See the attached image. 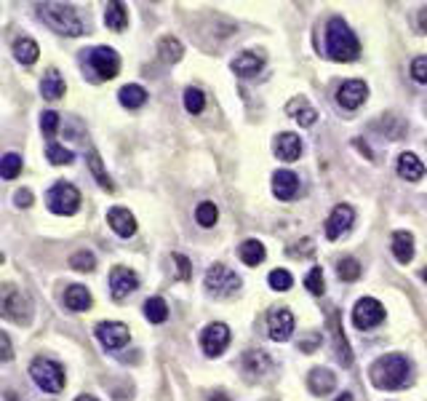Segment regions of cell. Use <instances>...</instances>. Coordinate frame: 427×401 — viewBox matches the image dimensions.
<instances>
[{
    "instance_id": "1",
    "label": "cell",
    "mask_w": 427,
    "mask_h": 401,
    "mask_svg": "<svg viewBox=\"0 0 427 401\" xmlns=\"http://www.w3.org/2000/svg\"><path fill=\"white\" fill-rule=\"evenodd\" d=\"M369 377L376 388L382 390H400L412 383V361L403 353H387L376 359L369 369Z\"/></svg>"
},
{
    "instance_id": "2",
    "label": "cell",
    "mask_w": 427,
    "mask_h": 401,
    "mask_svg": "<svg viewBox=\"0 0 427 401\" xmlns=\"http://www.w3.org/2000/svg\"><path fill=\"white\" fill-rule=\"evenodd\" d=\"M326 51L334 62H353L360 53V40L342 16H334L326 25Z\"/></svg>"
},
{
    "instance_id": "3",
    "label": "cell",
    "mask_w": 427,
    "mask_h": 401,
    "mask_svg": "<svg viewBox=\"0 0 427 401\" xmlns=\"http://www.w3.org/2000/svg\"><path fill=\"white\" fill-rule=\"evenodd\" d=\"M40 19L51 27L53 32H62L70 38H78L83 35V22H80L78 11L67 3H40L38 6Z\"/></svg>"
},
{
    "instance_id": "4",
    "label": "cell",
    "mask_w": 427,
    "mask_h": 401,
    "mask_svg": "<svg viewBox=\"0 0 427 401\" xmlns=\"http://www.w3.org/2000/svg\"><path fill=\"white\" fill-rule=\"evenodd\" d=\"M86 53V67L96 80H112L120 70V56L115 53V49H107V46H96Z\"/></svg>"
},
{
    "instance_id": "5",
    "label": "cell",
    "mask_w": 427,
    "mask_h": 401,
    "mask_svg": "<svg viewBox=\"0 0 427 401\" xmlns=\"http://www.w3.org/2000/svg\"><path fill=\"white\" fill-rule=\"evenodd\" d=\"M29 374L35 386L46 393H59L65 388V369L51 359H35L29 364Z\"/></svg>"
},
{
    "instance_id": "6",
    "label": "cell",
    "mask_w": 427,
    "mask_h": 401,
    "mask_svg": "<svg viewBox=\"0 0 427 401\" xmlns=\"http://www.w3.org/2000/svg\"><path fill=\"white\" fill-rule=\"evenodd\" d=\"M46 203H48V209H51L53 214L70 217V214H75L80 209L78 187L70 185V182H56V185L46 193Z\"/></svg>"
},
{
    "instance_id": "7",
    "label": "cell",
    "mask_w": 427,
    "mask_h": 401,
    "mask_svg": "<svg viewBox=\"0 0 427 401\" xmlns=\"http://www.w3.org/2000/svg\"><path fill=\"white\" fill-rule=\"evenodd\" d=\"M206 289L216 297H230V294H235L240 289V276L238 273H232L227 265L222 262H214L209 270H206Z\"/></svg>"
},
{
    "instance_id": "8",
    "label": "cell",
    "mask_w": 427,
    "mask_h": 401,
    "mask_svg": "<svg viewBox=\"0 0 427 401\" xmlns=\"http://www.w3.org/2000/svg\"><path fill=\"white\" fill-rule=\"evenodd\" d=\"M0 307H3V316L8 321H16V324H29V319H32V305H29V300H27L16 286H11V284L3 286Z\"/></svg>"
},
{
    "instance_id": "9",
    "label": "cell",
    "mask_w": 427,
    "mask_h": 401,
    "mask_svg": "<svg viewBox=\"0 0 427 401\" xmlns=\"http://www.w3.org/2000/svg\"><path fill=\"white\" fill-rule=\"evenodd\" d=\"M385 321V307L379 300H374V297H363L355 303L353 307V324L358 326V329H374V326H379Z\"/></svg>"
},
{
    "instance_id": "10",
    "label": "cell",
    "mask_w": 427,
    "mask_h": 401,
    "mask_svg": "<svg viewBox=\"0 0 427 401\" xmlns=\"http://www.w3.org/2000/svg\"><path fill=\"white\" fill-rule=\"evenodd\" d=\"M93 334H96V340L102 343L105 350H120L129 343V326L120 324V321H102V324H96Z\"/></svg>"
},
{
    "instance_id": "11",
    "label": "cell",
    "mask_w": 427,
    "mask_h": 401,
    "mask_svg": "<svg viewBox=\"0 0 427 401\" xmlns=\"http://www.w3.org/2000/svg\"><path fill=\"white\" fill-rule=\"evenodd\" d=\"M267 332H270V340L286 343L294 332L291 310H289V307H275V310H270V316H267Z\"/></svg>"
},
{
    "instance_id": "12",
    "label": "cell",
    "mask_w": 427,
    "mask_h": 401,
    "mask_svg": "<svg viewBox=\"0 0 427 401\" xmlns=\"http://www.w3.org/2000/svg\"><path fill=\"white\" fill-rule=\"evenodd\" d=\"M139 289V276L133 273L131 267H112L110 273V292H112V300H126L131 292Z\"/></svg>"
},
{
    "instance_id": "13",
    "label": "cell",
    "mask_w": 427,
    "mask_h": 401,
    "mask_svg": "<svg viewBox=\"0 0 427 401\" xmlns=\"http://www.w3.org/2000/svg\"><path fill=\"white\" fill-rule=\"evenodd\" d=\"M353 219H355L353 206H347V203L334 206V212L329 214V219H326V238H329V241L342 238L347 230L353 227Z\"/></svg>"
},
{
    "instance_id": "14",
    "label": "cell",
    "mask_w": 427,
    "mask_h": 401,
    "mask_svg": "<svg viewBox=\"0 0 427 401\" xmlns=\"http://www.w3.org/2000/svg\"><path fill=\"white\" fill-rule=\"evenodd\" d=\"M227 343H230V329H227V324H222V321L209 324V326L203 329V334H200V345L206 350V356H219L227 348Z\"/></svg>"
},
{
    "instance_id": "15",
    "label": "cell",
    "mask_w": 427,
    "mask_h": 401,
    "mask_svg": "<svg viewBox=\"0 0 427 401\" xmlns=\"http://www.w3.org/2000/svg\"><path fill=\"white\" fill-rule=\"evenodd\" d=\"M369 96V86L363 80H345L339 89H336V102L345 110H358Z\"/></svg>"
},
{
    "instance_id": "16",
    "label": "cell",
    "mask_w": 427,
    "mask_h": 401,
    "mask_svg": "<svg viewBox=\"0 0 427 401\" xmlns=\"http://www.w3.org/2000/svg\"><path fill=\"white\" fill-rule=\"evenodd\" d=\"M272 193L278 200H291L299 193V177L289 169H280L272 174Z\"/></svg>"
},
{
    "instance_id": "17",
    "label": "cell",
    "mask_w": 427,
    "mask_h": 401,
    "mask_svg": "<svg viewBox=\"0 0 427 401\" xmlns=\"http://www.w3.org/2000/svg\"><path fill=\"white\" fill-rule=\"evenodd\" d=\"M107 222H110V227L118 233L120 238H131L133 233H136V219H133V214L129 212V209H123V206L110 209V212H107Z\"/></svg>"
},
{
    "instance_id": "18",
    "label": "cell",
    "mask_w": 427,
    "mask_h": 401,
    "mask_svg": "<svg viewBox=\"0 0 427 401\" xmlns=\"http://www.w3.org/2000/svg\"><path fill=\"white\" fill-rule=\"evenodd\" d=\"M275 155L280 160H296L302 155V139H299V134H291V132H283L275 136Z\"/></svg>"
},
{
    "instance_id": "19",
    "label": "cell",
    "mask_w": 427,
    "mask_h": 401,
    "mask_svg": "<svg viewBox=\"0 0 427 401\" xmlns=\"http://www.w3.org/2000/svg\"><path fill=\"white\" fill-rule=\"evenodd\" d=\"M329 329H331V337H334V350H336V359L342 361V367H350L353 364V353H350V345H347L345 334H342V324L336 319V313H329Z\"/></svg>"
},
{
    "instance_id": "20",
    "label": "cell",
    "mask_w": 427,
    "mask_h": 401,
    "mask_svg": "<svg viewBox=\"0 0 427 401\" xmlns=\"http://www.w3.org/2000/svg\"><path fill=\"white\" fill-rule=\"evenodd\" d=\"M262 67H265V53L259 51H243L238 59L232 62V70H235V75H240V78H251Z\"/></svg>"
},
{
    "instance_id": "21",
    "label": "cell",
    "mask_w": 427,
    "mask_h": 401,
    "mask_svg": "<svg viewBox=\"0 0 427 401\" xmlns=\"http://www.w3.org/2000/svg\"><path fill=\"white\" fill-rule=\"evenodd\" d=\"M286 113H289L299 126H313V123L318 120L315 107H310V102H307L305 96H294L291 102L286 105Z\"/></svg>"
},
{
    "instance_id": "22",
    "label": "cell",
    "mask_w": 427,
    "mask_h": 401,
    "mask_svg": "<svg viewBox=\"0 0 427 401\" xmlns=\"http://www.w3.org/2000/svg\"><path fill=\"white\" fill-rule=\"evenodd\" d=\"M393 257L400 265H409L414 260V236L409 230H395L393 233Z\"/></svg>"
},
{
    "instance_id": "23",
    "label": "cell",
    "mask_w": 427,
    "mask_h": 401,
    "mask_svg": "<svg viewBox=\"0 0 427 401\" xmlns=\"http://www.w3.org/2000/svg\"><path fill=\"white\" fill-rule=\"evenodd\" d=\"M398 177L406 182H419L425 177V163L416 158L414 153H403L398 158Z\"/></svg>"
},
{
    "instance_id": "24",
    "label": "cell",
    "mask_w": 427,
    "mask_h": 401,
    "mask_svg": "<svg viewBox=\"0 0 427 401\" xmlns=\"http://www.w3.org/2000/svg\"><path fill=\"white\" fill-rule=\"evenodd\" d=\"M307 386L310 390L315 393V396H326V393H331L334 388H336V374L331 369H313L310 377H307Z\"/></svg>"
},
{
    "instance_id": "25",
    "label": "cell",
    "mask_w": 427,
    "mask_h": 401,
    "mask_svg": "<svg viewBox=\"0 0 427 401\" xmlns=\"http://www.w3.org/2000/svg\"><path fill=\"white\" fill-rule=\"evenodd\" d=\"M91 292L83 286V284H72V286H67L65 292V307L67 310H75V313H80V310H88L91 307Z\"/></svg>"
},
{
    "instance_id": "26",
    "label": "cell",
    "mask_w": 427,
    "mask_h": 401,
    "mask_svg": "<svg viewBox=\"0 0 427 401\" xmlns=\"http://www.w3.org/2000/svg\"><path fill=\"white\" fill-rule=\"evenodd\" d=\"M40 94H43L46 99H51V102L65 96V78L59 75L56 67H48V70H46V75L40 80Z\"/></svg>"
},
{
    "instance_id": "27",
    "label": "cell",
    "mask_w": 427,
    "mask_h": 401,
    "mask_svg": "<svg viewBox=\"0 0 427 401\" xmlns=\"http://www.w3.org/2000/svg\"><path fill=\"white\" fill-rule=\"evenodd\" d=\"M105 25L110 30H115V32H123L126 27H129V8L118 3V0H112V3H107L105 8Z\"/></svg>"
},
{
    "instance_id": "28",
    "label": "cell",
    "mask_w": 427,
    "mask_h": 401,
    "mask_svg": "<svg viewBox=\"0 0 427 401\" xmlns=\"http://www.w3.org/2000/svg\"><path fill=\"white\" fill-rule=\"evenodd\" d=\"M238 257L243 260V262H246V265L256 267L259 262H265V257H267L265 243H262V241H256V238L243 241V243L238 246Z\"/></svg>"
},
{
    "instance_id": "29",
    "label": "cell",
    "mask_w": 427,
    "mask_h": 401,
    "mask_svg": "<svg viewBox=\"0 0 427 401\" xmlns=\"http://www.w3.org/2000/svg\"><path fill=\"white\" fill-rule=\"evenodd\" d=\"M38 43L29 38H16L13 40V56L22 62V65H35L38 62Z\"/></svg>"
},
{
    "instance_id": "30",
    "label": "cell",
    "mask_w": 427,
    "mask_h": 401,
    "mask_svg": "<svg viewBox=\"0 0 427 401\" xmlns=\"http://www.w3.org/2000/svg\"><path fill=\"white\" fill-rule=\"evenodd\" d=\"M120 105L129 107V110H136V107H142L147 102V91L142 86H136V83H129V86H123L118 94Z\"/></svg>"
},
{
    "instance_id": "31",
    "label": "cell",
    "mask_w": 427,
    "mask_h": 401,
    "mask_svg": "<svg viewBox=\"0 0 427 401\" xmlns=\"http://www.w3.org/2000/svg\"><path fill=\"white\" fill-rule=\"evenodd\" d=\"M158 53L163 62H169V65H173V62H179L182 59V53H185V46L179 43V38H171V35H166V38H160L158 43Z\"/></svg>"
},
{
    "instance_id": "32",
    "label": "cell",
    "mask_w": 427,
    "mask_h": 401,
    "mask_svg": "<svg viewBox=\"0 0 427 401\" xmlns=\"http://www.w3.org/2000/svg\"><path fill=\"white\" fill-rule=\"evenodd\" d=\"M243 364H246V372L251 374H265L270 367H272V361L267 356L265 350H249L246 356H243Z\"/></svg>"
},
{
    "instance_id": "33",
    "label": "cell",
    "mask_w": 427,
    "mask_h": 401,
    "mask_svg": "<svg viewBox=\"0 0 427 401\" xmlns=\"http://www.w3.org/2000/svg\"><path fill=\"white\" fill-rule=\"evenodd\" d=\"M145 316L150 324H163V321L169 319V305H166V300L150 297L145 303Z\"/></svg>"
},
{
    "instance_id": "34",
    "label": "cell",
    "mask_w": 427,
    "mask_h": 401,
    "mask_svg": "<svg viewBox=\"0 0 427 401\" xmlns=\"http://www.w3.org/2000/svg\"><path fill=\"white\" fill-rule=\"evenodd\" d=\"M19 174H22V155L6 153L3 160H0V177H3V179H16Z\"/></svg>"
},
{
    "instance_id": "35",
    "label": "cell",
    "mask_w": 427,
    "mask_h": 401,
    "mask_svg": "<svg viewBox=\"0 0 427 401\" xmlns=\"http://www.w3.org/2000/svg\"><path fill=\"white\" fill-rule=\"evenodd\" d=\"M195 219H198L200 227H214L216 219H219V209L214 206L211 200H203V203H198V209H195Z\"/></svg>"
},
{
    "instance_id": "36",
    "label": "cell",
    "mask_w": 427,
    "mask_h": 401,
    "mask_svg": "<svg viewBox=\"0 0 427 401\" xmlns=\"http://www.w3.org/2000/svg\"><path fill=\"white\" fill-rule=\"evenodd\" d=\"M46 158L51 160L53 166H67V163L75 160V155H72V150L56 145V142H48V147H46Z\"/></svg>"
},
{
    "instance_id": "37",
    "label": "cell",
    "mask_w": 427,
    "mask_h": 401,
    "mask_svg": "<svg viewBox=\"0 0 427 401\" xmlns=\"http://www.w3.org/2000/svg\"><path fill=\"white\" fill-rule=\"evenodd\" d=\"M336 273H339V279L342 281H358L360 279V262L355 260V257H345V260H339Z\"/></svg>"
},
{
    "instance_id": "38",
    "label": "cell",
    "mask_w": 427,
    "mask_h": 401,
    "mask_svg": "<svg viewBox=\"0 0 427 401\" xmlns=\"http://www.w3.org/2000/svg\"><path fill=\"white\" fill-rule=\"evenodd\" d=\"M267 281H270V286L275 289V292H289L294 286V279L289 270H283V267H278V270H272L270 276H267Z\"/></svg>"
},
{
    "instance_id": "39",
    "label": "cell",
    "mask_w": 427,
    "mask_h": 401,
    "mask_svg": "<svg viewBox=\"0 0 427 401\" xmlns=\"http://www.w3.org/2000/svg\"><path fill=\"white\" fill-rule=\"evenodd\" d=\"M70 267H75V270H80V273H91L93 267H96V257H93L91 252H75L72 257H70Z\"/></svg>"
},
{
    "instance_id": "40",
    "label": "cell",
    "mask_w": 427,
    "mask_h": 401,
    "mask_svg": "<svg viewBox=\"0 0 427 401\" xmlns=\"http://www.w3.org/2000/svg\"><path fill=\"white\" fill-rule=\"evenodd\" d=\"M88 166H91L93 177L99 179V185L105 187V190H112V179H110V177L105 174V169H102V158H99V153H96V150L88 153Z\"/></svg>"
},
{
    "instance_id": "41",
    "label": "cell",
    "mask_w": 427,
    "mask_h": 401,
    "mask_svg": "<svg viewBox=\"0 0 427 401\" xmlns=\"http://www.w3.org/2000/svg\"><path fill=\"white\" fill-rule=\"evenodd\" d=\"M185 107H187V113H192V115L203 113V107H206V96H203V91H200V89H187Z\"/></svg>"
},
{
    "instance_id": "42",
    "label": "cell",
    "mask_w": 427,
    "mask_h": 401,
    "mask_svg": "<svg viewBox=\"0 0 427 401\" xmlns=\"http://www.w3.org/2000/svg\"><path fill=\"white\" fill-rule=\"evenodd\" d=\"M305 286H307V292L315 294V297L326 292V281H323V270H320V267H313V270L307 273Z\"/></svg>"
},
{
    "instance_id": "43",
    "label": "cell",
    "mask_w": 427,
    "mask_h": 401,
    "mask_svg": "<svg viewBox=\"0 0 427 401\" xmlns=\"http://www.w3.org/2000/svg\"><path fill=\"white\" fill-rule=\"evenodd\" d=\"M40 129L46 136H53L56 129H59V113H53V110H46L43 115H40Z\"/></svg>"
},
{
    "instance_id": "44",
    "label": "cell",
    "mask_w": 427,
    "mask_h": 401,
    "mask_svg": "<svg viewBox=\"0 0 427 401\" xmlns=\"http://www.w3.org/2000/svg\"><path fill=\"white\" fill-rule=\"evenodd\" d=\"M173 265H176V279L190 281V276H192V267H190V260H187L185 254H173Z\"/></svg>"
},
{
    "instance_id": "45",
    "label": "cell",
    "mask_w": 427,
    "mask_h": 401,
    "mask_svg": "<svg viewBox=\"0 0 427 401\" xmlns=\"http://www.w3.org/2000/svg\"><path fill=\"white\" fill-rule=\"evenodd\" d=\"M412 78L416 83H427V56H416L412 62Z\"/></svg>"
},
{
    "instance_id": "46",
    "label": "cell",
    "mask_w": 427,
    "mask_h": 401,
    "mask_svg": "<svg viewBox=\"0 0 427 401\" xmlns=\"http://www.w3.org/2000/svg\"><path fill=\"white\" fill-rule=\"evenodd\" d=\"M313 252H315V246H313V241L310 238H302L299 243H294L291 249H289L291 257H310Z\"/></svg>"
},
{
    "instance_id": "47",
    "label": "cell",
    "mask_w": 427,
    "mask_h": 401,
    "mask_svg": "<svg viewBox=\"0 0 427 401\" xmlns=\"http://www.w3.org/2000/svg\"><path fill=\"white\" fill-rule=\"evenodd\" d=\"M13 200H16V206H22V209H27V206H32V193H29L27 187H22V190H16V196H13Z\"/></svg>"
},
{
    "instance_id": "48",
    "label": "cell",
    "mask_w": 427,
    "mask_h": 401,
    "mask_svg": "<svg viewBox=\"0 0 427 401\" xmlns=\"http://www.w3.org/2000/svg\"><path fill=\"white\" fill-rule=\"evenodd\" d=\"M0 343H3V361H11L13 350H11V340H8V334L6 332H0Z\"/></svg>"
},
{
    "instance_id": "49",
    "label": "cell",
    "mask_w": 427,
    "mask_h": 401,
    "mask_svg": "<svg viewBox=\"0 0 427 401\" xmlns=\"http://www.w3.org/2000/svg\"><path fill=\"white\" fill-rule=\"evenodd\" d=\"M315 345H320V334H313L310 340H305V343H302V350H313Z\"/></svg>"
},
{
    "instance_id": "50",
    "label": "cell",
    "mask_w": 427,
    "mask_h": 401,
    "mask_svg": "<svg viewBox=\"0 0 427 401\" xmlns=\"http://www.w3.org/2000/svg\"><path fill=\"white\" fill-rule=\"evenodd\" d=\"M416 25H419V30H422V32H427V6L419 11V16H416Z\"/></svg>"
},
{
    "instance_id": "51",
    "label": "cell",
    "mask_w": 427,
    "mask_h": 401,
    "mask_svg": "<svg viewBox=\"0 0 427 401\" xmlns=\"http://www.w3.org/2000/svg\"><path fill=\"white\" fill-rule=\"evenodd\" d=\"M209 401H230V399H227L225 390H216V393H211V399H209Z\"/></svg>"
},
{
    "instance_id": "52",
    "label": "cell",
    "mask_w": 427,
    "mask_h": 401,
    "mask_svg": "<svg viewBox=\"0 0 427 401\" xmlns=\"http://www.w3.org/2000/svg\"><path fill=\"white\" fill-rule=\"evenodd\" d=\"M75 401H99V399H96V396H88V393H83V396H78Z\"/></svg>"
},
{
    "instance_id": "53",
    "label": "cell",
    "mask_w": 427,
    "mask_h": 401,
    "mask_svg": "<svg viewBox=\"0 0 427 401\" xmlns=\"http://www.w3.org/2000/svg\"><path fill=\"white\" fill-rule=\"evenodd\" d=\"M336 401H353V396H350V393H342V396H336Z\"/></svg>"
}]
</instances>
